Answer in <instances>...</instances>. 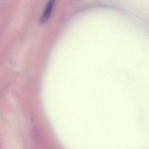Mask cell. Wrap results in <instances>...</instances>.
<instances>
[{
  "label": "cell",
  "instance_id": "obj_1",
  "mask_svg": "<svg viewBox=\"0 0 149 149\" xmlns=\"http://www.w3.org/2000/svg\"><path fill=\"white\" fill-rule=\"evenodd\" d=\"M56 1V0H49L40 18V23L42 24L45 23L49 18L55 6Z\"/></svg>",
  "mask_w": 149,
  "mask_h": 149
}]
</instances>
